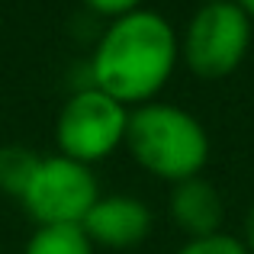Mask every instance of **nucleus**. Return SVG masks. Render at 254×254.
<instances>
[{"instance_id": "4468645a", "label": "nucleus", "mask_w": 254, "mask_h": 254, "mask_svg": "<svg viewBox=\"0 0 254 254\" xmlns=\"http://www.w3.org/2000/svg\"><path fill=\"white\" fill-rule=\"evenodd\" d=\"M203 3H222V0H203Z\"/></svg>"}, {"instance_id": "9b49d317", "label": "nucleus", "mask_w": 254, "mask_h": 254, "mask_svg": "<svg viewBox=\"0 0 254 254\" xmlns=\"http://www.w3.org/2000/svg\"><path fill=\"white\" fill-rule=\"evenodd\" d=\"M90 10H97V13H103V16H126V13H132V10H138L142 6V0H84Z\"/></svg>"}, {"instance_id": "f03ea898", "label": "nucleus", "mask_w": 254, "mask_h": 254, "mask_svg": "<svg viewBox=\"0 0 254 254\" xmlns=\"http://www.w3.org/2000/svg\"><path fill=\"white\" fill-rule=\"evenodd\" d=\"M126 148L148 174L171 184L199 177L209 161V135L203 123L184 106L158 100L129 110Z\"/></svg>"}, {"instance_id": "6e6552de", "label": "nucleus", "mask_w": 254, "mask_h": 254, "mask_svg": "<svg viewBox=\"0 0 254 254\" xmlns=\"http://www.w3.org/2000/svg\"><path fill=\"white\" fill-rule=\"evenodd\" d=\"M23 254H93V242L81 225H39Z\"/></svg>"}, {"instance_id": "ddd939ff", "label": "nucleus", "mask_w": 254, "mask_h": 254, "mask_svg": "<svg viewBox=\"0 0 254 254\" xmlns=\"http://www.w3.org/2000/svg\"><path fill=\"white\" fill-rule=\"evenodd\" d=\"M235 3L242 6L245 13H248V19H251V23H254V0H235Z\"/></svg>"}, {"instance_id": "7ed1b4c3", "label": "nucleus", "mask_w": 254, "mask_h": 254, "mask_svg": "<svg viewBox=\"0 0 254 254\" xmlns=\"http://www.w3.org/2000/svg\"><path fill=\"white\" fill-rule=\"evenodd\" d=\"M251 29H254V23L235 0L203 3L184 29L180 58L203 81L229 77L248 55Z\"/></svg>"}, {"instance_id": "1a4fd4ad", "label": "nucleus", "mask_w": 254, "mask_h": 254, "mask_svg": "<svg viewBox=\"0 0 254 254\" xmlns=\"http://www.w3.org/2000/svg\"><path fill=\"white\" fill-rule=\"evenodd\" d=\"M42 155H36L32 148L23 145H3L0 148V190L10 193V196L23 199L26 187H29L32 174H36Z\"/></svg>"}, {"instance_id": "0eeeda50", "label": "nucleus", "mask_w": 254, "mask_h": 254, "mask_svg": "<svg viewBox=\"0 0 254 254\" xmlns=\"http://www.w3.org/2000/svg\"><path fill=\"white\" fill-rule=\"evenodd\" d=\"M168 212L177 229H184L190 238H203V235L222 232L225 203H222V193L199 174V177L174 184L171 199H168Z\"/></svg>"}, {"instance_id": "423d86ee", "label": "nucleus", "mask_w": 254, "mask_h": 254, "mask_svg": "<svg viewBox=\"0 0 254 254\" xmlns=\"http://www.w3.org/2000/svg\"><path fill=\"white\" fill-rule=\"evenodd\" d=\"M81 229L87 232V238L93 245H103V248H135L151 232V209L138 196H126V193L100 196L93 203V209L87 212Z\"/></svg>"}, {"instance_id": "39448f33", "label": "nucleus", "mask_w": 254, "mask_h": 254, "mask_svg": "<svg viewBox=\"0 0 254 254\" xmlns=\"http://www.w3.org/2000/svg\"><path fill=\"white\" fill-rule=\"evenodd\" d=\"M97 199V177L87 164L64 155H49L39 161L19 203L36 219V225H84Z\"/></svg>"}, {"instance_id": "20e7f679", "label": "nucleus", "mask_w": 254, "mask_h": 254, "mask_svg": "<svg viewBox=\"0 0 254 254\" xmlns=\"http://www.w3.org/2000/svg\"><path fill=\"white\" fill-rule=\"evenodd\" d=\"M126 126H129V106L90 84L71 93L55 119L58 155L90 168L126 142Z\"/></svg>"}, {"instance_id": "f257e3e1", "label": "nucleus", "mask_w": 254, "mask_h": 254, "mask_svg": "<svg viewBox=\"0 0 254 254\" xmlns=\"http://www.w3.org/2000/svg\"><path fill=\"white\" fill-rule=\"evenodd\" d=\"M180 62V39L155 10L116 16L90 58V84L123 106H142L161 93Z\"/></svg>"}, {"instance_id": "9d476101", "label": "nucleus", "mask_w": 254, "mask_h": 254, "mask_svg": "<svg viewBox=\"0 0 254 254\" xmlns=\"http://www.w3.org/2000/svg\"><path fill=\"white\" fill-rule=\"evenodd\" d=\"M177 254H248V248H245L242 238L216 232V235H203V238H187Z\"/></svg>"}, {"instance_id": "f8f14e48", "label": "nucleus", "mask_w": 254, "mask_h": 254, "mask_svg": "<svg viewBox=\"0 0 254 254\" xmlns=\"http://www.w3.org/2000/svg\"><path fill=\"white\" fill-rule=\"evenodd\" d=\"M245 248H248V254H254V206L248 209V219H245Z\"/></svg>"}]
</instances>
